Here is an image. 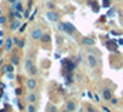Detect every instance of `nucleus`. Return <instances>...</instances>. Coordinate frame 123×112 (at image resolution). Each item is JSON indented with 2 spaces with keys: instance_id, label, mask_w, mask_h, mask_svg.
Here are the masks:
<instances>
[{
  "instance_id": "obj_31",
  "label": "nucleus",
  "mask_w": 123,
  "mask_h": 112,
  "mask_svg": "<svg viewBox=\"0 0 123 112\" xmlns=\"http://www.w3.org/2000/svg\"><path fill=\"white\" fill-rule=\"evenodd\" d=\"M29 10H31V8H28V10H25V17H28V15H29Z\"/></svg>"
},
{
  "instance_id": "obj_33",
  "label": "nucleus",
  "mask_w": 123,
  "mask_h": 112,
  "mask_svg": "<svg viewBox=\"0 0 123 112\" xmlns=\"http://www.w3.org/2000/svg\"><path fill=\"white\" fill-rule=\"evenodd\" d=\"M7 1H8V3H11V4H14V3L17 1V0H7Z\"/></svg>"
},
{
  "instance_id": "obj_13",
  "label": "nucleus",
  "mask_w": 123,
  "mask_h": 112,
  "mask_svg": "<svg viewBox=\"0 0 123 112\" xmlns=\"http://www.w3.org/2000/svg\"><path fill=\"white\" fill-rule=\"evenodd\" d=\"M12 7H14V10H15V11H19V12L24 11V6H22V3H21L19 0H17V1L12 4Z\"/></svg>"
},
{
  "instance_id": "obj_21",
  "label": "nucleus",
  "mask_w": 123,
  "mask_h": 112,
  "mask_svg": "<svg viewBox=\"0 0 123 112\" xmlns=\"http://www.w3.org/2000/svg\"><path fill=\"white\" fill-rule=\"evenodd\" d=\"M86 112H98V111H97L93 105H87L86 106Z\"/></svg>"
},
{
  "instance_id": "obj_20",
  "label": "nucleus",
  "mask_w": 123,
  "mask_h": 112,
  "mask_svg": "<svg viewBox=\"0 0 123 112\" xmlns=\"http://www.w3.org/2000/svg\"><path fill=\"white\" fill-rule=\"evenodd\" d=\"M26 112H36V106L33 105V104H29L28 106H26V109H25Z\"/></svg>"
},
{
  "instance_id": "obj_10",
  "label": "nucleus",
  "mask_w": 123,
  "mask_h": 112,
  "mask_svg": "<svg viewBox=\"0 0 123 112\" xmlns=\"http://www.w3.org/2000/svg\"><path fill=\"white\" fill-rule=\"evenodd\" d=\"M10 62H11L14 67H18L19 65V56H18L17 53H12L11 57H10Z\"/></svg>"
},
{
  "instance_id": "obj_37",
  "label": "nucleus",
  "mask_w": 123,
  "mask_h": 112,
  "mask_svg": "<svg viewBox=\"0 0 123 112\" xmlns=\"http://www.w3.org/2000/svg\"><path fill=\"white\" fill-rule=\"evenodd\" d=\"M0 51H1V47H0Z\"/></svg>"
},
{
  "instance_id": "obj_29",
  "label": "nucleus",
  "mask_w": 123,
  "mask_h": 112,
  "mask_svg": "<svg viewBox=\"0 0 123 112\" xmlns=\"http://www.w3.org/2000/svg\"><path fill=\"white\" fill-rule=\"evenodd\" d=\"M47 7H49V8H53V7H54V4H53L51 1H49V3H47Z\"/></svg>"
},
{
  "instance_id": "obj_34",
  "label": "nucleus",
  "mask_w": 123,
  "mask_h": 112,
  "mask_svg": "<svg viewBox=\"0 0 123 112\" xmlns=\"http://www.w3.org/2000/svg\"><path fill=\"white\" fill-rule=\"evenodd\" d=\"M61 112H71V111H68L67 108H64V109H61Z\"/></svg>"
},
{
  "instance_id": "obj_18",
  "label": "nucleus",
  "mask_w": 123,
  "mask_h": 112,
  "mask_svg": "<svg viewBox=\"0 0 123 112\" xmlns=\"http://www.w3.org/2000/svg\"><path fill=\"white\" fill-rule=\"evenodd\" d=\"M4 76H6L7 80H14V79H15V75H14V72H7Z\"/></svg>"
},
{
  "instance_id": "obj_8",
  "label": "nucleus",
  "mask_w": 123,
  "mask_h": 112,
  "mask_svg": "<svg viewBox=\"0 0 123 112\" xmlns=\"http://www.w3.org/2000/svg\"><path fill=\"white\" fill-rule=\"evenodd\" d=\"M102 98L104 101H111L112 100V94H111V89L106 87V89L102 90Z\"/></svg>"
},
{
  "instance_id": "obj_11",
  "label": "nucleus",
  "mask_w": 123,
  "mask_h": 112,
  "mask_svg": "<svg viewBox=\"0 0 123 112\" xmlns=\"http://www.w3.org/2000/svg\"><path fill=\"white\" fill-rule=\"evenodd\" d=\"M65 108H67L68 111L75 112V109H76V102H75L73 100H68L67 104H65Z\"/></svg>"
},
{
  "instance_id": "obj_3",
  "label": "nucleus",
  "mask_w": 123,
  "mask_h": 112,
  "mask_svg": "<svg viewBox=\"0 0 123 112\" xmlns=\"http://www.w3.org/2000/svg\"><path fill=\"white\" fill-rule=\"evenodd\" d=\"M31 36H32V39H33V40H40V39H42V36H43V32H42V29L35 28L33 31H32Z\"/></svg>"
},
{
  "instance_id": "obj_15",
  "label": "nucleus",
  "mask_w": 123,
  "mask_h": 112,
  "mask_svg": "<svg viewBox=\"0 0 123 112\" xmlns=\"http://www.w3.org/2000/svg\"><path fill=\"white\" fill-rule=\"evenodd\" d=\"M40 42H42V43H50V42H51V36L49 33H43L42 39H40Z\"/></svg>"
},
{
  "instance_id": "obj_4",
  "label": "nucleus",
  "mask_w": 123,
  "mask_h": 112,
  "mask_svg": "<svg viewBox=\"0 0 123 112\" xmlns=\"http://www.w3.org/2000/svg\"><path fill=\"white\" fill-rule=\"evenodd\" d=\"M87 62H89V65L91 68H95L97 65H98V60H97L93 54H90V53L87 54Z\"/></svg>"
},
{
  "instance_id": "obj_9",
  "label": "nucleus",
  "mask_w": 123,
  "mask_h": 112,
  "mask_svg": "<svg viewBox=\"0 0 123 112\" xmlns=\"http://www.w3.org/2000/svg\"><path fill=\"white\" fill-rule=\"evenodd\" d=\"M12 40H14V46H17V49H24L25 47V40L24 39H19V37H12Z\"/></svg>"
},
{
  "instance_id": "obj_23",
  "label": "nucleus",
  "mask_w": 123,
  "mask_h": 112,
  "mask_svg": "<svg viewBox=\"0 0 123 112\" xmlns=\"http://www.w3.org/2000/svg\"><path fill=\"white\" fill-rule=\"evenodd\" d=\"M7 22V18L4 15H0V25H4Z\"/></svg>"
},
{
  "instance_id": "obj_5",
  "label": "nucleus",
  "mask_w": 123,
  "mask_h": 112,
  "mask_svg": "<svg viewBox=\"0 0 123 112\" xmlns=\"http://www.w3.org/2000/svg\"><path fill=\"white\" fill-rule=\"evenodd\" d=\"M12 47H14V40H12V37H7L6 42H4V51H11Z\"/></svg>"
},
{
  "instance_id": "obj_26",
  "label": "nucleus",
  "mask_w": 123,
  "mask_h": 112,
  "mask_svg": "<svg viewBox=\"0 0 123 112\" xmlns=\"http://www.w3.org/2000/svg\"><path fill=\"white\" fill-rule=\"evenodd\" d=\"M4 109H6L7 112H11V109H12V106L10 105V104H6V105H4Z\"/></svg>"
},
{
  "instance_id": "obj_25",
  "label": "nucleus",
  "mask_w": 123,
  "mask_h": 112,
  "mask_svg": "<svg viewBox=\"0 0 123 112\" xmlns=\"http://www.w3.org/2000/svg\"><path fill=\"white\" fill-rule=\"evenodd\" d=\"M25 29H26V24H22V25L19 26L18 31H19V33H24V31H25Z\"/></svg>"
},
{
  "instance_id": "obj_17",
  "label": "nucleus",
  "mask_w": 123,
  "mask_h": 112,
  "mask_svg": "<svg viewBox=\"0 0 123 112\" xmlns=\"http://www.w3.org/2000/svg\"><path fill=\"white\" fill-rule=\"evenodd\" d=\"M47 112H58V109H57V106L54 105V104H47Z\"/></svg>"
},
{
  "instance_id": "obj_22",
  "label": "nucleus",
  "mask_w": 123,
  "mask_h": 112,
  "mask_svg": "<svg viewBox=\"0 0 123 112\" xmlns=\"http://www.w3.org/2000/svg\"><path fill=\"white\" fill-rule=\"evenodd\" d=\"M17 105H18V109H19V111H21V112H22V111H25V109H26V108L24 106V104H22V102H21V101H19V100H18Z\"/></svg>"
},
{
  "instance_id": "obj_27",
  "label": "nucleus",
  "mask_w": 123,
  "mask_h": 112,
  "mask_svg": "<svg viewBox=\"0 0 123 112\" xmlns=\"http://www.w3.org/2000/svg\"><path fill=\"white\" fill-rule=\"evenodd\" d=\"M4 42L6 40H3V37H0V47H4Z\"/></svg>"
},
{
  "instance_id": "obj_14",
  "label": "nucleus",
  "mask_w": 123,
  "mask_h": 112,
  "mask_svg": "<svg viewBox=\"0 0 123 112\" xmlns=\"http://www.w3.org/2000/svg\"><path fill=\"white\" fill-rule=\"evenodd\" d=\"M26 100H28L29 104H35V102H36V100H37V95L35 94V93H31V94L26 97Z\"/></svg>"
},
{
  "instance_id": "obj_36",
  "label": "nucleus",
  "mask_w": 123,
  "mask_h": 112,
  "mask_svg": "<svg viewBox=\"0 0 123 112\" xmlns=\"http://www.w3.org/2000/svg\"><path fill=\"white\" fill-rule=\"evenodd\" d=\"M0 15H1V10H0Z\"/></svg>"
},
{
  "instance_id": "obj_30",
  "label": "nucleus",
  "mask_w": 123,
  "mask_h": 112,
  "mask_svg": "<svg viewBox=\"0 0 123 112\" xmlns=\"http://www.w3.org/2000/svg\"><path fill=\"white\" fill-rule=\"evenodd\" d=\"M3 97H4V100H8V98H10V97H8V94H7V93H3Z\"/></svg>"
},
{
  "instance_id": "obj_1",
  "label": "nucleus",
  "mask_w": 123,
  "mask_h": 112,
  "mask_svg": "<svg viewBox=\"0 0 123 112\" xmlns=\"http://www.w3.org/2000/svg\"><path fill=\"white\" fill-rule=\"evenodd\" d=\"M58 28H60V31H62V32H65L68 35H73V32L76 31L75 26L69 22H60L58 24Z\"/></svg>"
},
{
  "instance_id": "obj_7",
  "label": "nucleus",
  "mask_w": 123,
  "mask_h": 112,
  "mask_svg": "<svg viewBox=\"0 0 123 112\" xmlns=\"http://www.w3.org/2000/svg\"><path fill=\"white\" fill-rule=\"evenodd\" d=\"M26 87H28L29 90H35L36 87H37V82H36V79L35 78H29L28 80H26Z\"/></svg>"
},
{
  "instance_id": "obj_2",
  "label": "nucleus",
  "mask_w": 123,
  "mask_h": 112,
  "mask_svg": "<svg viewBox=\"0 0 123 112\" xmlns=\"http://www.w3.org/2000/svg\"><path fill=\"white\" fill-rule=\"evenodd\" d=\"M25 69H26V72L31 73L32 76H35V75H36V67L33 65L32 58H26V61H25Z\"/></svg>"
},
{
  "instance_id": "obj_28",
  "label": "nucleus",
  "mask_w": 123,
  "mask_h": 112,
  "mask_svg": "<svg viewBox=\"0 0 123 112\" xmlns=\"http://www.w3.org/2000/svg\"><path fill=\"white\" fill-rule=\"evenodd\" d=\"M32 4H33V0H28V8H31Z\"/></svg>"
},
{
  "instance_id": "obj_32",
  "label": "nucleus",
  "mask_w": 123,
  "mask_h": 112,
  "mask_svg": "<svg viewBox=\"0 0 123 112\" xmlns=\"http://www.w3.org/2000/svg\"><path fill=\"white\" fill-rule=\"evenodd\" d=\"M4 36V31H0V37H3Z\"/></svg>"
},
{
  "instance_id": "obj_19",
  "label": "nucleus",
  "mask_w": 123,
  "mask_h": 112,
  "mask_svg": "<svg viewBox=\"0 0 123 112\" xmlns=\"http://www.w3.org/2000/svg\"><path fill=\"white\" fill-rule=\"evenodd\" d=\"M14 93H15L17 97H21V95H22V87H19V86L15 87V89H14Z\"/></svg>"
},
{
  "instance_id": "obj_24",
  "label": "nucleus",
  "mask_w": 123,
  "mask_h": 112,
  "mask_svg": "<svg viewBox=\"0 0 123 112\" xmlns=\"http://www.w3.org/2000/svg\"><path fill=\"white\" fill-rule=\"evenodd\" d=\"M15 19H22V12H19V11H15Z\"/></svg>"
},
{
  "instance_id": "obj_16",
  "label": "nucleus",
  "mask_w": 123,
  "mask_h": 112,
  "mask_svg": "<svg viewBox=\"0 0 123 112\" xmlns=\"http://www.w3.org/2000/svg\"><path fill=\"white\" fill-rule=\"evenodd\" d=\"M82 42H83V44H84V46H94V43H95L94 40L91 39V37H84Z\"/></svg>"
},
{
  "instance_id": "obj_12",
  "label": "nucleus",
  "mask_w": 123,
  "mask_h": 112,
  "mask_svg": "<svg viewBox=\"0 0 123 112\" xmlns=\"http://www.w3.org/2000/svg\"><path fill=\"white\" fill-rule=\"evenodd\" d=\"M22 24H21V21L19 19H14V21H11V25H10V29L11 31H17V29H19V26H21Z\"/></svg>"
},
{
  "instance_id": "obj_35",
  "label": "nucleus",
  "mask_w": 123,
  "mask_h": 112,
  "mask_svg": "<svg viewBox=\"0 0 123 112\" xmlns=\"http://www.w3.org/2000/svg\"><path fill=\"white\" fill-rule=\"evenodd\" d=\"M0 112H7V111L4 109V108H1V109H0Z\"/></svg>"
},
{
  "instance_id": "obj_6",
  "label": "nucleus",
  "mask_w": 123,
  "mask_h": 112,
  "mask_svg": "<svg viewBox=\"0 0 123 112\" xmlns=\"http://www.w3.org/2000/svg\"><path fill=\"white\" fill-rule=\"evenodd\" d=\"M47 18H49V21H51V22H58L60 21V17H58V14L57 12H54V11H47Z\"/></svg>"
}]
</instances>
